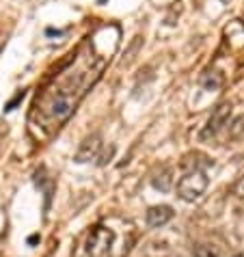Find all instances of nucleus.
I'll return each mask as SVG.
<instances>
[{"label": "nucleus", "mask_w": 244, "mask_h": 257, "mask_svg": "<svg viewBox=\"0 0 244 257\" xmlns=\"http://www.w3.org/2000/svg\"><path fill=\"white\" fill-rule=\"evenodd\" d=\"M82 74H67L56 78L54 87L46 89V93H41L35 102V112H39L41 123L46 125H56L59 127L63 121H67L69 115L76 110L78 99L82 97L84 89L89 87L87 80H82Z\"/></svg>", "instance_id": "1"}, {"label": "nucleus", "mask_w": 244, "mask_h": 257, "mask_svg": "<svg viewBox=\"0 0 244 257\" xmlns=\"http://www.w3.org/2000/svg\"><path fill=\"white\" fill-rule=\"evenodd\" d=\"M207 184H210V180H207L205 169L186 171L184 177L177 182V197L186 203H195L205 195Z\"/></svg>", "instance_id": "2"}, {"label": "nucleus", "mask_w": 244, "mask_h": 257, "mask_svg": "<svg viewBox=\"0 0 244 257\" xmlns=\"http://www.w3.org/2000/svg\"><path fill=\"white\" fill-rule=\"evenodd\" d=\"M114 233L108 227H95L87 240V257H110Z\"/></svg>", "instance_id": "3"}, {"label": "nucleus", "mask_w": 244, "mask_h": 257, "mask_svg": "<svg viewBox=\"0 0 244 257\" xmlns=\"http://www.w3.org/2000/svg\"><path fill=\"white\" fill-rule=\"evenodd\" d=\"M231 108H233L231 102H220L216 108L212 110L210 119H207V123L203 125V130H201V134H199V139L201 141H210V139L216 137L222 127L229 123V119H231Z\"/></svg>", "instance_id": "4"}, {"label": "nucleus", "mask_w": 244, "mask_h": 257, "mask_svg": "<svg viewBox=\"0 0 244 257\" xmlns=\"http://www.w3.org/2000/svg\"><path fill=\"white\" fill-rule=\"evenodd\" d=\"M99 149H102V137H99V134H89V137L80 143V147H78L76 162L84 164V162L99 158Z\"/></svg>", "instance_id": "5"}, {"label": "nucleus", "mask_w": 244, "mask_h": 257, "mask_svg": "<svg viewBox=\"0 0 244 257\" xmlns=\"http://www.w3.org/2000/svg\"><path fill=\"white\" fill-rule=\"evenodd\" d=\"M173 208L171 205H154V208H149L147 214H145V220L149 227H154V229H158V227H164L169 223L171 218H173Z\"/></svg>", "instance_id": "6"}, {"label": "nucleus", "mask_w": 244, "mask_h": 257, "mask_svg": "<svg viewBox=\"0 0 244 257\" xmlns=\"http://www.w3.org/2000/svg\"><path fill=\"white\" fill-rule=\"evenodd\" d=\"M152 186L156 190H160V192H169L171 186H173V177H171V169L167 167H162L160 169V173H156L152 177Z\"/></svg>", "instance_id": "7"}, {"label": "nucleus", "mask_w": 244, "mask_h": 257, "mask_svg": "<svg viewBox=\"0 0 244 257\" xmlns=\"http://www.w3.org/2000/svg\"><path fill=\"white\" fill-rule=\"evenodd\" d=\"M201 87L205 91H216L222 87V74L218 71H207V74L201 76Z\"/></svg>", "instance_id": "8"}, {"label": "nucleus", "mask_w": 244, "mask_h": 257, "mask_svg": "<svg viewBox=\"0 0 244 257\" xmlns=\"http://www.w3.org/2000/svg\"><path fill=\"white\" fill-rule=\"evenodd\" d=\"M229 139L231 141H238L244 139V117H235L229 125Z\"/></svg>", "instance_id": "9"}, {"label": "nucleus", "mask_w": 244, "mask_h": 257, "mask_svg": "<svg viewBox=\"0 0 244 257\" xmlns=\"http://www.w3.org/2000/svg\"><path fill=\"white\" fill-rule=\"evenodd\" d=\"M192 255L195 257H218V251L212 244H195L192 246Z\"/></svg>", "instance_id": "10"}, {"label": "nucleus", "mask_w": 244, "mask_h": 257, "mask_svg": "<svg viewBox=\"0 0 244 257\" xmlns=\"http://www.w3.org/2000/svg\"><path fill=\"white\" fill-rule=\"evenodd\" d=\"M112 154H114V147L110 145V147L106 149V152H104L102 156H99V160H97L99 167H104V164H108V162H110V158H112Z\"/></svg>", "instance_id": "11"}, {"label": "nucleus", "mask_w": 244, "mask_h": 257, "mask_svg": "<svg viewBox=\"0 0 244 257\" xmlns=\"http://www.w3.org/2000/svg\"><path fill=\"white\" fill-rule=\"evenodd\" d=\"M233 190H235V195H238V197H242V199H244V173H242V175L238 177V182H235Z\"/></svg>", "instance_id": "12"}, {"label": "nucleus", "mask_w": 244, "mask_h": 257, "mask_svg": "<svg viewBox=\"0 0 244 257\" xmlns=\"http://www.w3.org/2000/svg\"><path fill=\"white\" fill-rule=\"evenodd\" d=\"M24 95H26V91H20V93L16 95V99H13V102H9V104L5 106V110H13V106H16V104L20 102V99H24Z\"/></svg>", "instance_id": "13"}, {"label": "nucleus", "mask_w": 244, "mask_h": 257, "mask_svg": "<svg viewBox=\"0 0 244 257\" xmlns=\"http://www.w3.org/2000/svg\"><path fill=\"white\" fill-rule=\"evenodd\" d=\"M106 3H108V0H97V5H106Z\"/></svg>", "instance_id": "14"}, {"label": "nucleus", "mask_w": 244, "mask_h": 257, "mask_svg": "<svg viewBox=\"0 0 244 257\" xmlns=\"http://www.w3.org/2000/svg\"><path fill=\"white\" fill-rule=\"evenodd\" d=\"M233 257H244V253H240V255H233Z\"/></svg>", "instance_id": "15"}]
</instances>
